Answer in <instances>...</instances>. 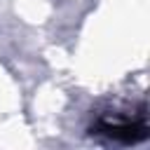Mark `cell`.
<instances>
[{
    "label": "cell",
    "instance_id": "1",
    "mask_svg": "<svg viewBox=\"0 0 150 150\" xmlns=\"http://www.w3.org/2000/svg\"><path fill=\"white\" fill-rule=\"evenodd\" d=\"M96 134H103L120 143H138L148 138V124L143 120H124V117H101L96 122Z\"/></svg>",
    "mask_w": 150,
    "mask_h": 150
}]
</instances>
